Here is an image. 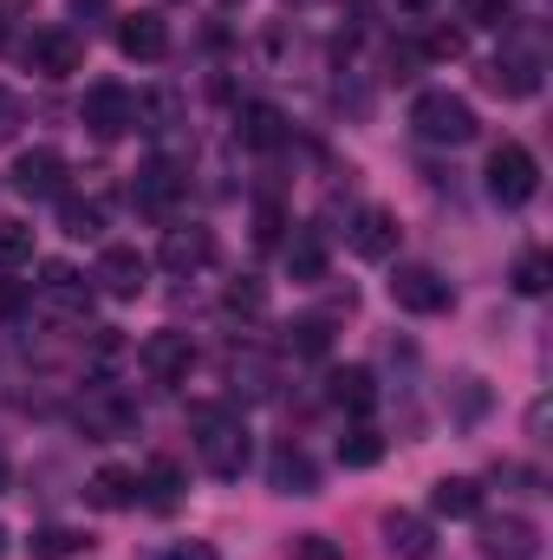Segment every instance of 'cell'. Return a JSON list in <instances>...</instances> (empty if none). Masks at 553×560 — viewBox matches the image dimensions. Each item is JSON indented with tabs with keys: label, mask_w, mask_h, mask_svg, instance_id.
Returning a JSON list of instances; mask_svg holds the SVG:
<instances>
[{
	"label": "cell",
	"mask_w": 553,
	"mask_h": 560,
	"mask_svg": "<svg viewBox=\"0 0 553 560\" xmlns=\"http://www.w3.org/2000/svg\"><path fill=\"white\" fill-rule=\"evenodd\" d=\"M189 423H196V456H202V469L222 476V482H235V476L248 469V456H255L248 423L235 418V411H222V405H202Z\"/></svg>",
	"instance_id": "cell-1"
},
{
	"label": "cell",
	"mask_w": 553,
	"mask_h": 560,
	"mask_svg": "<svg viewBox=\"0 0 553 560\" xmlns=\"http://www.w3.org/2000/svg\"><path fill=\"white\" fill-rule=\"evenodd\" d=\"M411 131L423 143H443V150H462V143H475V105L469 98H456V92H423L411 105Z\"/></svg>",
	"instance_id": "cell-2"
},
{
	"label": "cell",
	"mask_w": 553,
	"mask_h": 560,
	"mask_svg": "<svg viewBox=\"0 0 553 560\" xmlns=\"http://www.w3.org/2000/svg\"><path fill=\"white\" fill-rule=\"evenodd\" d=\"M534 189H541V163H534V150L515 143V138L495 143V150H489V196H495L502 209H528Z\"/></svg>",
	"instance_id": "cell-3"
},
{
	"label": "cell",
	"mask_w": 553,
	"mask_h": 560,
	"mask_svg": "<svg viewBox=\"0 0 553 560\" xmlns=\"http://www.w3.org/2000/svg\"><path fill=\"white\" fill-rule=\"evenodd\" d=\"M475 548L489 560H541V528L528 515H482L475 522Z\"/></svg>",
	"instance_id": "cell-4"
},
{
	"label": "cell",
	"mask_w": 553,
	"mask_h": 560,
	"mask_svg": "<svg viewBox=\"0 0 553 560\" xmlns=\"http://www.w3.org/2000/svg\"><path fill=\"white\" fill-rule=\"evenodd\" d=\"M26 66H33L39 79H72V72L85 66V39H79L72 26H46V33L26 39Z\"/></svg>",
	"instance_id": "cell-5"
},
{
	"label": "cell",
	"mask_w": 553,
	"mask_h": 560,
	"mask_svg": "<svg viewBox=\"0 0 553 560\" xmlns=\"http://www.w3.org/2000/svg\"><path fill=\"white\" fill-rule=\"evenodd\" d=\"M79 118H85V131H92V138H125V131L138 125V98H131L125 85H92Z\"/></svg>",
	"instance_id": "cell-6"
},
{
	"label": "cell",
	"mask_w": 553,
	"mask_h": 560,
	"mask_svg": "<svg viewBox=\"0 0 553 560\" xmlns=\"http://www.w3.org/2000/svg\"><path fill=\"white\" fill-rule=\"evenodd\" d=\"M391 300L404 306V313H443L449 306V280L436 275V268H423V261H404L398 275H391Z\"/></svg>",
	"instance_id": "cell-7"
},
{
	"label": "cell",
	"mask_w": 553,
	"mask_h": 560,
	"mask_svg": "<svg viewBox=\"0 0 553 560\" xmlns=\"http://www.w3.org/2000/svg\"><path fill=\"white\" fill-rule=\"evenodd\" d=\"M138 365L156 378V385H183L189 365H196V346H189V332H150L143 352H138Z\"/></svg>",
	"instance_id": "cell-8"
},
{
	"label": "cell",
	"mask_w": 553,
	"mask_h": 560,
	"mask_svg": "<svg viewBox=\"0 0 553 560\" xmlns=\"http://www.w3.org/2000/svg\"><path fill=\"white\" fill-rule=\"evenodd\" d=\"M13 189L20 196H33V202H46V196H66V156L59 150H20V163H13Z\"/></svg>",
	"instance_id": "cell-9"
},
{
	"label": "cell",
	"mask_w": 553,
	"mask_h": 560,
	"mask_svg": "<svg viewBox=\"0 0 553 560\" xmlns=\"http://www.w3.org/2000/svg\"><path fill=\"white\" fill-rule=\"evenodd\" d=\"M92 280H98V287H105L111 300H138L143 280H150V261H143L138 248H125V242H118V248H105V255H98Z\"/></svg>",
	"instance_id": "cell-10"
},
{
	"label": "cell",
	"mask_w": 553,
	"mask_h": 560,
	"mask_svg": "<svg viewBox=\"0 0 553 560\" xmlns=\"http://www.w3.org/2000/svg\"><path fill=\"white\" fill-rule=\"evenodd\" d=\"M39 300H46L52 313H66V319H85V313H92V287L72 275L66 261H46V268H39Z\"/></svg>",
	"instance_id": "cell-11"
},
{
	"label": "cell",
	"mask_w": 553,
	"mask_h": 560,
	"mask_svg": "<svg viewBox=\"0 0 553 560\" xmlns=\"http://www.w3.org/2000/svg\"><path fill=\"white\" fill-rule=\"evenodd\" d=\"M489 92H502V98H534L541 92V59L534 52H502V59H489Z\"/></svg>",
	"instance_id": "cell-12"
},
{
	"label": "cell",
	"mask_w": 553,
	"mask_h": 560,
	"mask_svg": "<svg viewBox=\"0 0 553 560\" xmlns=\"http://www.w3.org/2000/svg\"><path fill=\"white\" fill-rule=\"evenodd\" d=\"M209 261H215V235H209L202 222L163 235V268H169V275H196V268H209Z\"/></svg>",
	"instance_id": "cell-13"
},
{
	"label": "cell",
	"mask_w": 553,
	"mask_h": 560,
	"mask_svg": "<svg viewBox=\"0 0 553 560\" xmlns=\"http://www.w3.org/2000/svg\"><path fill=\"white\" fill-rule=\"evenodd\" d=\"M118 46H125V59H143V66L163 59V52H169L163 13H150V7H143V13H125V20H118Z\"/></svg>",
	"instance_id": "cell-14"
},
{
	"label": "cell",
	"mask_w": 553,
	"mask_h": 560,
	"mask_svg": "<svg viewBox=\"0 0 553 560\" xmlns=\"http://www.w3.org/2000/svg\"><path fill=\"white\" fill-rule=\"evenodd\" d=\"M79 423H85L92 443H111V436H131V430H138V411H131L125 398H85V405H79Z\"/></svg>",
	"instance_id": "cell-15"
},
{
	"label": "cell",
	"mask_w": 553,
	"mask_h": 560,
	"mask_svg": "<svg viewBox=\"0 0 553 560\" xmlns=\"http://www.w3.org/2000/svg\"><path fill=\"white\" fill-rule=\"evenodd\" d=\"M391 248H398V215H391V209H358V222H352V255L385 261Z\"/></svg>",
	"instance_id": "cell-16"
},
{
	"label": "cell",
	"mask_w": 553,
	"mask_h": 560,
	"mask_svg": "<svg viewBox=\"0 0 553 560\" xmlns=\"http://www.w3.org/2000/svg\"><path fill=\"white\" fill-rule=\"evenodd\" d=\"M268 482H274L280 495H313V489H319V469H313V456H306V450L280 443L274 456H268Z\"/></svg>",
	"instance_id": "cell-17"
},
{
	"label": "cell",
	"mask_w": 553,
	"mask_h": 560,
	"mask_svg": "<svg viewBox=\"0 0 553 560\" xmlns=\"http://www.w3.org/2000/svg\"><path fill=\"white\" fill-rule=\"evenodd\" d=\"M385 548H391V560H430L436 555V535H430V522L423 515H385Z\"/></svg>",
	"instance_id": "cell-18"
},
{
	"label": "cell",
	"mask_w": 553,
	"mask_h": 560,
	"mask_svg": "<svg viewBox=\"0 0 553 560\" xmlns=\"http://www.w3.org/2000/svg\"><path fill=\"white\" fill-rule=\"evenodd\" d=\"M326 385H332V405H339V411H352V418H365V411L378 405V378H372L365 365H339Z\"/></svg>",
	"instance_id": "cell-19"
},
{
	"label": "cell",
	"mask_w": 553,
	"mask_h": 560,
	"mask_svg": "<svg viewBox=\"0 0 553 560\" xmlns=\"http://www.w3.org/2000/svg\"><path fill=\"white\" fill-rule=\"evenodd\" d=\"M430 509L449 515V522H469V515H482V482L475 476H443L430 489Z\"/></svg>",
	"instance_id": "cell-20"
},
{
	"label": "cell",
	"mask_w": 553,
	"mask_h": 560,
	"mask_svg": "<svg viewBox=\"0 0 553 560\" xmlns=\"http://www.w3.org/2000/svg\"><path fill=\"white\" fill-rule=\"evenodd\" d=\"M176 196H183L176 163H163V156H156V163H143V170H138V202H143V209H169Z\"/></svg>",
	"instance_id": "cell-21"
},
{
	"label": "cell",
	"mask_w": 553,
	"mask_h": 560,
	"mask_svg": "<svg viewBox=\"0 0 553 560\" xmlns=\"http://www.w3.org/2000/svg\"><path fill=\"white\" fill-rule=\"evenodd\" d=\"M242 143L248 150H280L286 143V118L274 105H242Z\"/></svg>",
	"instance_id": "cell-22"
},
{
	"label": "cell",
	"mask_w": 553,
	"mask_h": 560,
	"mask_svg": "<svg viewBox=\"0 0 553 560\" xmlns=\"http://www.w3.org/2000/svg\"><path fill=\"white\" fill-rule=\"evenodd\" d=\"M138 495H150V509H176V495H183V463H169V456H156V463L143 469Z\"/></svg>",
	"instance_id": "cell-23"
},
{
	"label": "cell",
	"mask_w": 553,
	"mask_h": 560,
	"mask_svg": "<svg viewBox=\"0 0 553 560\" xmlns=\"http://www.w3.org/2000/svg\"><path fill=\"white\" fill-rule=\"evenodd\" d=\"M85 495H92L98 509H131V502H138V476L111 463V469H98V476H92V489H85Z\"/></svg>",
	"instance_id": "cell-24"
},
{
	"label": "cell",
	"mask_w": 553,
	"mask_h": 560,
	"mask_svg": "<svg viewBox=\"0 0 553 560\" xmlns=\"http://www.w3.org/2000/svg\"><path fill=\"white\" fill-rule=\"evenodd\" d=\"M339 463H345V469H372V463H385V436H378L372 423L345 430V436H339Z\"/></svg>",
	"instance_id": "cell-25"
},
{
	"label": "cell",
	"mask_w": 553,
	"mask_h": 560,
	"mask_svg": "<svg viewBox=\"0 0 553 560\" xmlns=\"http://www.w3.org/2000/svg\"><path fill=\"white\" fill-rule=\"evenodd\" d=\"M176 125H183V98H176V92L138 98V131H176Z\"/></svg>",
	"instance_id": "cell-26"
},
{
	"label": "cell",
	"mask_w": 553,
	"mask_h": 560,
	"mask_svg": "<svg viewBox=\"0 0 553 560\" xmlns=\"http://www.w3.org/2000/svg\"><path fill=\"white\" fill-rule=\"evenodd\" d=\"M286 268H293V280H326V242H319V229H306L286 248Z\"/></svg>",
	"instance_id": "cell-27"
},
{
	"label": "cell",
	"mask_w": 553,
	"mask_h": 560,
	"mask_svg": "<svg viewBox=\"0 0 553 560\" xmlns=\"http://www.w3.org/2000/svg\"><path fill=\"white\" fill-rule=\"evenodd\" d=\"M59 229H66L72 242H92V235L105 229V209H98V202H79V196H66V202H59Z\"/></svg>",
	"instance_id": "cell-28"
},
{
	"label": "cell",
	"mask_w": 553,
	"mask_h": 560,
	"mask_svg": "<svg viewBox=\"0 0 553 560\" xmlns=\"http://www.w3.org/2000/svg\"><path fill=\"white\" fill-rule=\"evenodd\" d=\"M26 548H33V560H72V555H85L92 541H85L79 528H39Z\"/></svg>",
	"instance_id": "cell-29"
},
{
	"label": "cell",
	"mask_w": 553,
	"mask_h": 560,
	"mask_svg": "<svg viewBox=\"0 0 553 560\" xmlns=\"http://www.w3.org/2000/svg\"><path fill=\"white\" fill-rule=\"evenodd\" d=\"M26 261H33V229L26 222H0V275H13Z\"/></svg>",
	"instance_id": "cell-30"
},
{
	"label": "cell",
	"mask_w": 553,
	"mask_h": 560,
	"mask_svg": "<svg viewBox=\"0 0 553 560\" xmlns=\"http://www.w3.org/2000/svg\"><path fill=\"white\" fill-rule=\"evenodd\" d=\"M548 255H541V248H534V255H521V261H515V293H528V300H534V293H548Z\"/></svg>",
	"instance_id": "cell-31"
},
{
	"label": "cell",
	"mask_w": 553,
	"mask_h": 560,
	"mask_svg": "<svg viewBox=\"0 0 553 560\" xmlns=\"http://www.w3.org/2000/svg\"><path fill=\"white\" fill-rule=\"evenodd\" d=\"M228 313H268V287L255 275H242L235 287H228Z\"/></svg>",
	"instance_id": "cell-32"
},
{
	"label": "cell",
	"mask_w": 553,
	"mask_h": 560,
	"mask_svg": "<svg viewBox=\"0 0 553 560\" xmlns=\"http://www.w3.org/2000/svg\"><path fill=\"white\" fill-rule=\"evenodd\" d=\"M286 346H293V352H306V359H319V352H326V346H332V332H326V319H299V326H293V339H286Z\"/></svg>",
	"instance_id": "cell-33"
},
{
	"label": "cell",
	"mask_w": 553,
	"mask_h": 560,
	"mask_svg": "<svg viewBox=\"0 0 553 560\" xmlns=\"http://www.w3.org/2000/svg\"><path fill=\"white\" fill-rule=\"evenodd\" d=\"M482 405H489V392H482V378H456V418H482Z\"/></svg>",
	"instance_id": "cell-34"
},
{
	"label": "cell",
	"mask_w": 553,
	"mask_h": 560,
	"mask_svg": "<svg viewBox=\"0 0 553 560\" xmlns=\"http://www.w3.org/2000/svg\"><path fill=\"white\" fill-rule=\"evenodd\" d=\"M293 560H345V555H339V541H326V535H293Z\"/></svg>",
	"instance_id": "cell-35"
},
{
	"label": "cell",
	"mask_w": 553,
	"mask_h": 560,
	"mask_svg": "<svg viewBox=\"0 0 553 560\" xmlns=\"http://www.w3.org/2000/svg\"><path fill=\"white\" fill-rule=\"evenodd\" d=\"M20 125H26V112H20V98H13V92H7V85H0V143L13 138V131H20Z\"/></svg>",
	"instance_id": "cell-36"
},
{
	"label": "cell",
	"mask_w": 553,
	"mask_h": 560,
	"mask_svg": "<svg viewBox=\"0 0 553 560\" xmlns=\"http://www.w3.org/2000/svg\"><path fill=\"white\" fill-rule=\"evenodd\" d=\"M156 560H222V555H215V541H176V548H163Z\"/></svg>",
	"instance_id": "cell-37"
},
{
	"label": "cell",
	"mask_w": 553,
	"mask_h": 560,
	"mask_svg": "<svg viewBox=\"0 0 553 560\" xmlns=\"http://www.w3.org/2000/svg\"><path fill=\"white\" fill-rule=\"evenodd\" d=\"M456 52H462V33L456 26H436L430 33V59H456Z\"/></svg>",
	"instance_id": "cell-38"
},
{
	"label": "cell",
	"mask_w": 553,
	"mask_h": 560,
	"mask_svg": "<svg viewBox=\"0 0 553 560\" xmlns=\"http://www.w3.org/2000/svg\"><path fill=\"white\" fill-rule=\"evenodd\" d=\"M508 7H515V0H469V13H475L482 26H508Z\"/></svg>",
	"instance_id": "cell-39"
},
{
	"label": "cell",
	"mask_w": 553,
	"mask_h": 560,
	"mask_svg": "<svg viewBox=\"0 0 553 560\" xmlns=\"http://www.w3.org/2000/svg\"><path fill=\"white\" fill-rule=\"evenodd\" d=\"M255 235H261V242H280V209L274 202H261V229H255Z\"/></svg>",
	"instance_id": "cell-40"
},
{
	"label": "cell",
	"mask_w": 553,
	"mask_h": 560,
	"mask_svg": "<svg viewBox=\"0 0 553 560\" xmlns=\"http://www.w3.org/2000/svg\"><path fill=\"white\" fill-rule=\"evenodd\" d=\"M528 436H548V398H541V405L528 411Z\"/></svg>",
	"instance_id": "cell-41"
},
{
	"label": "cell",
	"mask_w": 553,
	"mask_h": 560,
	"mask_svg": "<svg viewBox=\"0 0 553 560\" xmlns=\"http://www.w3.org/2000/svg\"><path fill=\"white\" fill-rule=\"evenodd\" d=\"M72 13L85 20V13H105V0H72Z\"/></svg>",
	"instance_id": "cell-42"
},
{
	"label": "cell",
	"mask_w": 553,
	"mask_h": 560,
	"mask_svg": "<svg viewBox=\"0 0 553 560\" xmlns=\"http://www.w3.org/2000/svg\"><path fill=\"white\" fill-rule=\"evenodd\" d=\"M398 7H404V13H430V7H436V0H398Z\"/></svg>",
	"instance_id": "cell-43"
},
{
	"label": "cell",
	"mask_w": 553,
	"mask_h": 560,
	"mask_svg": "<svg viewBox=\"0 0 553 560\" xmlns=\"http://www.w3.org/2000/svg\"><path fill=\"white\" fill-rule=\"evenodd\" d=\"M7 482H13V469H7V456H0V489H7Z\"/></svg>",
	"instance_id": "cell-44"
},
{
	"label": "cell",
	"mask_w": 553,
	"mask_h": 560,
	"mask_svg": "<svg viewBox=\"0 0 553 560\" xmlns=\"http://www.w3.org/2000/svg\"><path fill=\"white\" fill-rule=\"evenodd\" d=\"M0 46H7V20H0Z\"/></svg>",
	"instance_id": "cell-45"
},
{
	"label": "cell",
	"mask_w": 553,
	"mask_h": 560,
	"mask_svg": "<svg viewBox=\"0 0 553 560\" xmlns=\"http://www.w3.org/2000/svg\"><path fill=\"white\" fill-rule=\"evenodd\" d=\"M0 555H7V528H0Z\"/></svg>",
	"instance_id": "cell-46"
},
{
	"label": "cell",
	"mask_w": 553,
	"mask_h": 560,
	"mask_svg": "<svg viewBox=\"0 0 553 560\" xmlns=\"http://www.w3.org/2000/svg\"><path fill=\"white\" fill-rule=\"evenodd\" d=\"M222 7H235V0H222Z\"/></svg>",
	"instance_id": "cell-47"
}]
</instances>
